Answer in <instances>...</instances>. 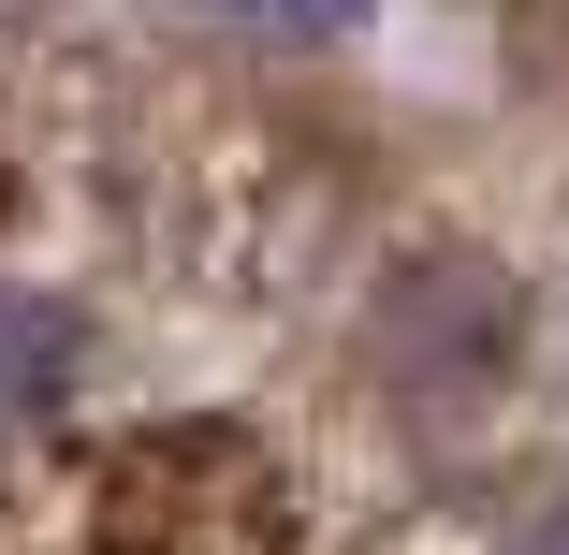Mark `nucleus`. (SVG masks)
Here are the masks:
<instances>
[{
  "label": "nucleus",
  "instance_id": "1",
  "mask_svg": "<svg viewBox=\"0 0 569 555\" xmlns=\"http://www.w3.org/2000/svg\"><path fill=\"white\" fill-rule=\"evenodd\" d=\"M366 351H380V380H409L423 409H482V395L511 380V351H526V293H511L497 264H468V249H409V264L380 278V307H366Z\"/></svg>",
  "mask_w": 569,
  "mask_h": 555
},
{
  "label": "nucleus",
  "instance_id": "2",
  "mask_svg": "<svg viewBox=\"0 0 569 555\" xmlns=\"http://www.w3.org/2000/svg\"><path fill=\"white\" fill-rule=\"evenodd\" d=\"M73 366H88L73 307H59V293H16V278H0V424L59 409V395H73Z\"/></svg>",
  "mask_w": 569,
  "mask_h": 555
},
{
  "label": "nucleus",
  "instance_id": "3",
  "mask_svg": "<svg viewBox=\"0 0 569 555\" xmlns=\"http://www.w3.org/2000/svg\"><path fill=\"white\" fill-rule=\"evenodd\" d=\"M511 555H569V483H555V497H540V526H526V541H511Z\"/></svg>",
  "mask_w": 569,
  "mask_h": 555
}]
</instances>
